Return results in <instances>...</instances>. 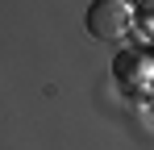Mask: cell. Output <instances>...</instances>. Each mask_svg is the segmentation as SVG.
Wrapping results in <instances>:
<instances>
[{
    "mask_svg": "<svg viewBox=\"0 0 154 150\" xmlns=\"http://www.w3.org/2000/svg\"><path fill=\"white\" fill-rule=\"evenodd\" d=\"M83 25L96 42H121L129 29H133V4L129 0H92Z\"/></svg>",
    "mask_w": 154,
    "mask_h": 150,
    "instance_id": "6da1fadb",
    "label": "cell"
},
{
    "mask_svg": "<svg viewBox=\"0 0 154 150\" xmlns=\"http://www.w3.org/2000/svg\"><path fill=\"white\" fill-rule=\"evenodd\" d=\"M146 71H150V63L142 54H121L117 58V79H142Z\"/></svg>",
    "mask_w": 154,
    "mask_h": 150,
    "instance_id": "7a4b0ae2",
    "label": "cell"
},
{
    "mask_svg": "<svg viewBox=\"0 0 154 150\" xmlns=\"http://www.w3.org/2000/svg\"><path fill=\"white\" fill-rule=\"evenodd\" d=\"M133 25H137V33L146 42H154V4H146L142 13H133Z\"/></svg>",
    "mask_w": 154,
    "mask_h": 150,
    "instance_id": "3957f363",
    "label": "cell"
}]
</instances>
